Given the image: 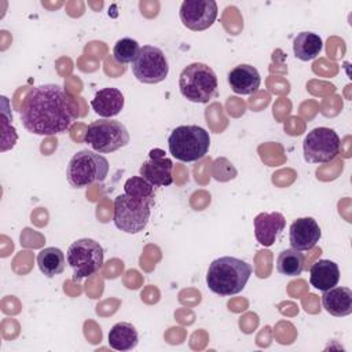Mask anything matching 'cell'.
Returning <instances> with one entry per match:
<instances>
[{
    "label": "cell",
    "instance_id": "6da1fadb",
    "mask_svg": "<svg viewBox=\"0 0 352 352\" xmlns=\"http://www.w3.org/2000/svg\"><path fill=\"white\" fill-rule=\"evenodd\" d=\"M19 116L28 132L54 136L70 129L78 117V104L63 87L41 84L28 91Z\"/></svg>",
    "mask_w": 352,
    "mask_h": 352
},
{
    "label": "cell",
    "instance_id": "7a4b0ae2",
    "mask_svg": "<svg viewBox=\"0 0 352 352\" xmlns=\"http://www.w3.org/2000/svg\"><path fill=\"white\" fill-rule=\"evenodd\" d=\"M252 271V265L241 258L231 256L219 257L208 268L206 283L214 294L234 296L243 290Z\"/></svg>",
    "mask_w": 352,
    "mask_h": 352
},
{
    "label": "cell",
    "instance_id": "3957f363",
    "mask_svg": "<svg viewBox=\"0 0 352 352\" xmlns=\"http://www.w3.org/2000/svg\"><path fill=\"white\" fill-rule=\"evenodd\" d=\"M153 197L122 192L114 199L113 221L116 227L126 234H138L143 231L151 214Z\"/></svg>",
    "mask_w": 352,
    "mask_h": 352
},
{
    "label": "cell",
    "instance_id": "277c9868",
    "mask_svg": "<svg viewBox=\"0 0 352 352\" xmlns=\"http://www.w3.org/2000/svg\"><path fill=\"white\" fill-rule=\"evenodd\" d=\"M179 89L190 102L208 103L217 95V76L205 63H190L179 76Z\"/></svg>",
    "mask_w": 352,
    "mask_h": 352
},
{
    "label": "cell",
    "instance_id": "5b68a950",
    "mask_svg": "<svg viewBox=\"0 0 352 352\" xmlns=\"http://www.w3.org/2000/svg\"><path fill=\"white\" fill-rule=\"evenodd\" d=\"M210 146L209 132L198 125L176 126L169 138V153L182 162H194L208 154Z\"/></svg>",
    "mask_w": 352,
    "mask_h": 352
},
{
    "label": "cell",
    "instance_id": "8992f818",
    "mask_svg": "<svg viewBox=\"0 0 352 352\" xmlns=\"http://www.w3.org/2000/svg\"><path fill=\"white\" fill-rule=\"evenodd\" d=\"M109 161L102 154L92 150L76 153L67 165L66 177L70 186L84 188L95 182H103L109 173Z\"/></svg>",
    "mask_w": 352,
    "mask_h": 352
},
{
    "label": "cell",
    "instance_id": "52a82bcc",
    "mask_svg": "<svg viewBox=\"0 0 352 352\" xmlns=\"http://www.w3.org/2000/svg\"><path fill=\"white\" fill-rule=\"evenodd\" d=\"M84 142L99 154L113 153L129 143V132L121 121L102 118L88 125Z\"/></svg>",
    "mask_w": 352,
    "mask_h": 352
},
{
    "label": "cell",
    "instance_id": "ba28073f",
    "mask_svg": "<svg viewBox=\"0 0 352 352\" xmlns=\"http://www.w3.org/2000/svg\"><path fill=\"white\" fill-rule=\"evenodd\" d=\"M67 264L73 270L74 280H81L96 274L103 265V248L92 238L73 242L66 252Z\"/></svg>",
    "mask_w": 352,
    "mask_h": 352
},
{
    "label": "cell",
    "instance_id": "9c48e42d",
    "mask_svg": "<svg viewBox=\"0 0 352 352\" xmlns=\"http://www.w3.org/2000/svg\"><path fill=\"white\" fill-rule=\"evenodd\" d=\"M340 138L337 132L327 126L314 128L304 138V160L309 164L331 162L340 154Z\"/></svg>",
    "mask_w": 352,
    "mask_h": 352
},
{
    "label": "cell",
    "instance_id": "30bf717a",
    "mask_svg": "<svg viewBox=\"0 0 352 352\" xmlns=\"http://www.w3.org/2000/svg\"><path fill=\"white\" fill-rule=\"evenodd\" d=\"M132 73L143 84H158L168 77L169 65L164 51L154 45H143L132 62Z\"/></svg>",
    "mask_w": 352,
    "mask_h": 352
},
{
    "label": "cell",
    "instance_id": "8fae6325",
    "mask_svg": "<svg viewBox=\"0 0 352 352\" xmlns=\"http://www.w3.org/2000/svg\"><path fill=\"white\" fill-rule=\"evenodd\" d=\"M183 25L194 32H201L213 25L217 16L214 0H184L179 11Z\"/></svg>",
    "mask_w": 352,
    "mask_h": 352
},
{
    "label": "cell",
    "instance_id": "7c38bea8",
    "mask_svg": "<svg viewBox=\"0 0 352 352\" xmlns=\"http://www.w3.org/2000/svg\"><path fill=\"white\" fill-rule=\"evenodd\" d=\"M172 169V160L166 158L161 148H154L150 151V158L140 165L139 175L150 182L154 187H165L173 182Z\"/></svg>",
    "mask_w": 352,
    "mask_h": 352
},
{
    "label": "cell",
    "instance_id": "4fadbf2b",
    "mask_svg": "<svg viewBox=\"0 0 352 352\" xmlns=\"http://www.w3.org/2000/svg\"><path fill=\"white\" fill-rule=\"evenodd\" d=\"M320 236V227L312 217H300L294 220L289 230L290 246L300 252L311 250L319 242Z\"/></svg>",
    "mask_w": 352,
    "mask_h": 352
},
{
    "label": "cell",
    "instance_id": "5bb4252c",
    "mask_svg": "<svg viewBox=\"0 0 352 352\" xmlns=\"http://www.w3.org/2000/svg\"><path fill=\"white\" fill-rule=\"evenodd\" d=\"M254 236L261 246H272L286 226V219L279 212L258 213L254 220Z\"/></svg>",
    "mask_w": 352,
    "mask_h": 352
},
{
    "label": "cell",
    "instance_id": "9a60e30c",
    "mask_svg": "<svg viewBox=\"0 0 352 352\" xmlns=\"http://www.w3.org/2000/svg\"><path fill=\"white\" fill-rule=\"evenodd\" d=\"M261 77L258 70L252 65H238L228 73V84L238 95H252L260 88Z\"/></svg>",
    "mask_w": 352,
    "mask_h": 352
},
{
    "label": "cell",
    "instance_id": "2e32d148",
    "mask_svg": "<svg viewBox=\"0 0 352 352\" xmlns=\"http://www.w3.org/2000/svg\"><path fill=\"white\" fill-rule=\"evenodd\" d=\"M91 106L98 116L111 118L121 113L124 107V95L118 88L114 87L102 88L95 94Z\"/></svg>",
    "mask_w": 352,
    "mask_h": 352
},
{
    "label": "cell",
    "instance_id": "e0dca14e",
    "mask_svg": "<svg viewBox=\"0 0 352 352\" xmlns=\"http://www.w3.org/2000/svg\"><path fill=\"white\" fill-rule=\"evenodd\" d=\"M322 305L333 316L341 318L352 314V290L349 287L334 286L322 294Z\"/></svg>",
    "mask_w": 352,
    "mask_h": 352
},
{
    "label": "cell",
    "instance_id": "ac0fdd59",
    "mask_svg": "<svg viewBox=\"0 0 352 352\" xmlns=\"http://www.w3.org/2000/svg\"><path fill=\"white\" fill-rule=\"evenodd\" d=\"M340 268L331 260H318L309 267V283L318 290H329L337 286Z\"/></svg>",
    "mask_w": 352,
    "mask_h": 352
},
{
    "label": "cell",
    "instance_id": "d6986e66",
    "mask_svg": "<svg viewBox=\"0 0 352 352\" xmlns=\"http://www.w3.org/2000/svg\"><path fill=\"white\" fill-rule=\"evenodd\" d=\"M107 340L110 348L124 352L136 348L139 342V336L136 327L132 323L118 322L110 329Z\"/></svg>",
    "mask_w": 352,
    "mask_h": 352
},
{
    "label": "cell",
    "instance_id": "ffe728a7",
    "mask_svg": "<svg viewBox=\"0 0 352 352\" xmlns=\"http://www.w3.org/2000/svg\"><path fill=\"white\" fill-rule=\"evenodd\" d=\"M322 50H323V41L316 33L301 32L293 40L294 56L302 62L315 59Z\"/></svg>",
    "mask_w": 352,
    "mask_h": 352
},
{
    "label": "cell",
    "instance_id": "44dd1931",
    "mask_svg": "<svg viewBox=\"0 0 352 352\" xmlns=\"http://www.w3.org/2000/svg\"><path fill=\"white\" fill-rule=\"evenodd\" d=\"M37 265L40 271L47 278H54L56 275H60L65 271L66 267V257L65 253L55 246L44 248L37 253Z\"/></svg>",
    "mask_w": 352,
    "mask_h": 352
},
{
    "label": "cell",
    "instance_id": "7402d4cb",
    "mask_svg": "<svg viewBox=\"0 0 352 352\" xmlns=\"http://www.w3.org/2000/svg\"><path fill=\"white\" fill-rule=\"evenodd\" d=\"M305 257L300 250L285 249L278 254L276 271L286 276H297L305 268Z\"/></svg>",
    "mask_w": 352,
    "mask_h": 352
},
{
    "label": "cell",
    "instance_id": "603a6c76",
    "mask_svg": "<svg viewBox=\"0 0 352 352\" xmlns=\"http://www.w3.org/2000/svg\"><path fill=\"white\" fill-rule=\"evenodd\" d=\"M140 51L139 43L131 37L120 38L113 48V58L117 63H132Z\"/></svg>",
    "mask_w": 352,
    "mask_h": 352
}]
</instances>
